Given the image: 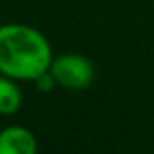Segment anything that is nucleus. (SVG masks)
<instances>
[{"mask_svg":"<svg viewBox=\"0 0 154 154\" xmlns=\"http://www.w3.org/2000/svg\"><path fill=\"white\" fill-rule=\"evenodd\" d=\"M23 105V92L20 82L6 74H0V115L10 117L22 109Z\"/></svg>","mask_w":154,"mask_h":154,"instance_id":"4","label":"nucleus"},{"mask_svg":"<svg viewBox=\"0 0 154 154\" xmlns=\"http://www.w3.org/2000/svg\"><path fill=\"white\" fill-rule=\"evenodd\" d=\"M0 154H39L37 137L26 125H8L0 129Z\"/></svg>","mask_w":154,"mask_h":154,"instance_id":"3","label":"nucleus"},{"mask_svg":"<svg viewBox=\"0 0 154 154\" xmlns=\"http://www.w3.org/2000/svg\"><path fill=\"white\" fill-rule=\"evenodd\" d=\"M33 86L37 88L39 92H43V94H47V92H53L55 88H59V86H57L55 76H53L49 70H47V72H43L41 76H37V78L33 80Z\"/></svg>","mask_w":154,"mask_h":154,"instance_id":"5","label":"nucleus"},{"mask_svg":"<svg viewBox=\"0 0 154 154\" xmlns=\"http://www.w3.org/2000/svg\"><path fill=\"white\" fill-rule=\"evenodd\" d=\"M49 72L55 76L57 86L68 92H84L94 84L96 66L86 55L80 53H63L55 55L49 66Z\"/></svg>","mask_w":154,"mask_h":154,"instance_id":"2","label":"nucleus"},{"mask_svg":"<svg viewBox=\"0 0 154 154\" xmlns=\"http://www.w3.org/2000/svg\"><path fill=\"white\" fill-rule=\"evenodd\" d=\"M53 57L51 41L41 29L18 22L0 26V74L33 82L49 70Z\"/></svg>","mask_w":154,"mask_h":154,"instance_id":"1","label":"nucleus"}]
</instances>
